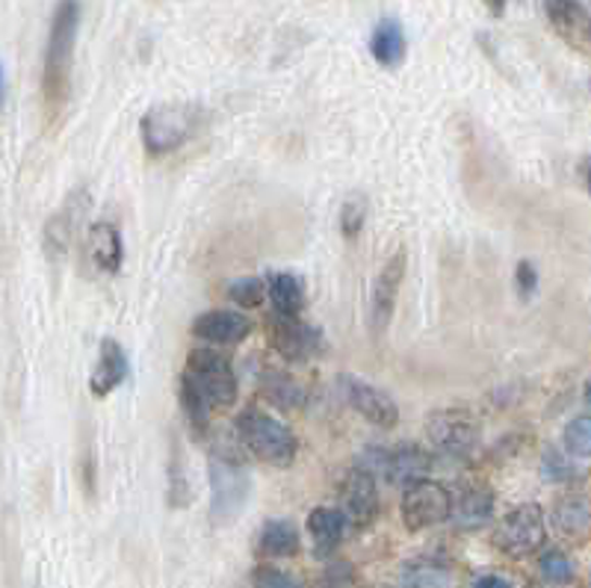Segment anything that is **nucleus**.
I'll return each instance as SVG.
<instances>
[{"instance_id":"f257e3e1","label":"nucleus","mask_w":591,"mask_h":588,"mask_svg":"<svg viewBox=\"0 0 591 588\" xmlns=\"http://www.w3.org/2000/svg\"><path fill=\"white\" fill-rule=\"evenodd\" d=\"M80 0H60L53 10L51 30H48V45H45V72H42V92L45 104L53 113L65 104L68 98V77H72L74 48H77V33H80Z\"/></svg>"},{"instance_id":"f03ea898","label":"nucleus","mask_w":591,"mask_h":588,"mask_svg":"<svg viewBox=\"0 0 591 588\" xmlns=\"http://www.w3.org/2000/svg\"><path fill=\"white\" fill-rule=\"evenodd\" d=\"M252 495V476L240 450L216 441L211 450V521L213 526H228L243 515Z\"/></svg>"},{"instance_id":"7ed1b4c3","label":"nucleus","mask_w":591,"mask_h":588,"mask_svg":"<svg viewBox=\"0 0 591 588\" xmlns=\"http://www.w3.org/2000/svg\"><path fill=\"white\" fill-rule=\"evenodd\" d=\"M204 125V110L196 104H160L151 107L139 130H142V146L151 158H166L187 146Z\"/></svg>"},{"instance_id":"20e7f679","label":"nucleus","mask_w":591,"mask_h":588,"mask_svg":"<svg viewBox=\"0 0 591 588\" xmlns=\"http://www.w3.org/2000/svg\"><path fill=\"white\" fill-rule=\"evenodd\" d=\"M237 438H240L246 450L252 452L254 459L273 464V467H290L296 462V452H299V441H296L293 429L278 421V417H269L266 411L254 409V405L240 411V417H237Z\"/></svg>"},{"instance_id":"39448f33","label":"nucleus","mask_w":591,"mask_h":588,"mask_svg":"<svg viewBox=\"0 0 591 588\" xmlns=\"http://www.w3.org/2000/svg\"><path fill=\"white\" fill-rule=\"evenodd\" d=\"M180 378L190 381L192 388L211 402V409H231L237 402V376H234L231 358L211 343L192 349Z\"/></svg>"},{"instance_id":"423d86ee","label":"nucleus","mask_w":591,"mask_h":588,"mask_svg":"<svg viewBox=\"0 0 591 588\" xmlns=\"http://www.w3.org/2000/svg\"><path fill=\"white\" fill-rule=\"evenodd\" d=\"M482 441V423L474 411L443 409L435 411L426 423V443L443 459H467Z\"/></svg>"},{"instance_id":"0eeeda50","label":"nucleus","mask_w":591,"mask_h":588,"mask_svg":"<svg viewBox=\"0 0 591 588\" xmlns=\"http://www.w3.org/2000/svg\"><path fill=\"white\" fill-rule=\"evenodd\" d=\"M544 538H548L544 512L536 503L515 505L512 512H506L496 521L494 545L512 559L532 556L536 550L544 547Z\"/></svg>"},{"instance_id":"6e6552de","label":"nucleus","mask_w":591,"mask_h":588,"mask_svg":"<svg viewBox=\"0 0 591 588\" xmlns=\"http://www.w3.org/2000/svg\"><path fill=\"white\" fill-rule=\"evenodd\" d=\"M453 495L443 488L441 483L435 479H420L405 488L402 495V521L412 533H420V529H432V526L443 524L453 517Z\"/></svg>"},{"instance_id":"1a4fd4ad","label":"nucleus","mask_w":591,"mask_h":588,"mask_svg":"<svg viewBox=\"0 0 591 588\" xmlns=\"http://www.w3.org/2000/svg\"><path fill=\"white\" fill-rule=\"evenodd\" d=\"M269 340L275 352L293 364H305L326 352V337L314 323H305L302 316L273 314L269 320Z\"/></svg>"},{"instance_id":"9d476101","label":"nucleus","mask_w":591,"mask_h":588,"mask_svg":"<svg viewBox=\"0 0 591 588\" xmlns=\"http://www.w3.org/2000/svg\"><path fill=\"white\" fill-rule=\"evenodd\" d=\"M373 464H367L369 471L379 467L381 476L397 488H408V485L420 483L432 471V450H426L420 443H400V447H379V450L367 452ZM364 467V464H361ZM376 473V471H373Z\"/></svg>"},{"instance_id":"9b49d317","label":"nucleus","mask_w":591,"mask_h":588,"mask_svg":"<svg viewBox=\"0 0 591 588\" xmlns=\"http://www.w3.org/2000/svg\"><path fill=\"white\" fill-rule=\"evenodd\" d=\"M340 509L347 515L349 526H369L379 515V485H376V473L369 467H352L347 479L340 483Z\"/></svg>"},{"instance_id":"f8f14e48","label":"nucleus","mask_w":591,"mask_h":588,"mask_svg":"<svg viewBox=\"0 0 591 588\" xmlns=\"http://www.w3.org/2000/svg\"><path fill=\"white\" fill-rule=\"evenodd\" d=\"M340 393H343V400L359 411L364 421L379 426V429H393L397 421H400V409H397L391 393H385V390L369 385L364 378L340 376Z\"/></svg>"},{"instance_id":"ddd939ff","label":"nucleus","mask_w":591,"mask_h":588,"mask_svg":"<svg viewBox=\"0 0 591 588\" xmlns=\"http://www.w3.org/2000/svg\"><path fill=\"white\" fill-rule=\"evenodd\" d=\"M405 266H408V254H405V249H397L379 270V278L373 284V296H369V328H373V335H381L391 323L393 311H397V299H400L402 278H405Z\"/></svg>"},{"instance_id":"4468645a","label":"nucleus","mask_w":591,"mask_h":588,"mask_svg":"<svg viewBox=\"0 0 591 588\" xmlns=\"http://www.w3.org/2000/svg\"><path fill=\"white\" fill-rule=\"evenodd\" d=\"M192 335L211 343V347H234L243 343L246 337L252 335V320L240 311H208V314L196 316L192 323Z\"/></svg>"},{"instance_id":"2eb2a0df","label":"nucleus","mask_w":591,"mask_h":588,"mask_svg":"<svg viewBox=\"0 0 591 588\" xmlns=\"http://www.w3.org/2000/svg\"><path fill=\"white\" fill-rule=\"evenodd\" d=\"M86 211H89V192L86 189H77L72 192L60 211L53 213L51 222L45 225V249L51 254H65L68 246L77 237V225L84 222Z\"/></svg>"},{"instance_id":"dca6fc26","label":"nucleus","mask_w":591,"mask_h":588,"mask_svg":"<svg viewBox=\"0 0 591 588\" xmlns=\"http://www.w3.org/2000/svg\"><path fill=\"white\" fill-rule=\"evenodd\" d=\"M541 3H544V15H548L550 27L559 33L565 42L577 45V48H589L591 15L580 0H541Z\"/></svg>"},{"instance_id":"f3484780","label":"nucleus","mask_w":591,"mask_h":588,"mask_svg":"<svg viewBox=\"0 0 591 588\" xmlns=\"http://www.w3.org/2000/svg\"><path fill=\"white\" fill-rule=\"evenodd\" d=\"M127 373H130V358L122 349V343L113 340V337H104L101 349H98V364L92 370V376H89L92 397H98V400L110 397L118 385H125Z\"/></svg>"},{"instance_id":"a211bd4d","label":"nucleus","mask_w":591,"mask_h":588,"mask_svg":"<svg viewBox=\"0 0 591 588\" xmlns=\"http://www.w3.org/2000/svg\"><path fill=\"white\" fill-rule=\"evenodd\" d=\"M86 249L89 258L96 263V270L104 275H118L125 266V240L113 222H96L89 225V237H86Z\"/></svg>"},{"instance_id":"6ab92c4d","label":"nucleus","mask_w":591,"mask_h":588,"mask_svg":"<svg viewBox=\"0 0 591 588\" xmlns=\"http://www.w3.org/2000/svg\"><path fill=\"white\" fill-rule=\"evenodd\" d=\"M347 515L343 509H331V505H317L311 515H307V533L314 541V553L319 559H328L340 547L343 536H347Z\"/></svg>"},{"instance_id":"aec40b11","label":"nucleus","mask_w":591,"mask_h":588,"mask_svg":"<svg viewBox=\"0 0 591 588\" xmlns=\"http://www.w3.org/2000/svg\"><path fill=\"white\" fill-rule=\"evenodd\" d=\"M405 51H408V42H405L402 24L397 18H381L373 27V36H369V53H373V60L385 65V68H397L405 60Z\"/></svg>"},{"instance_id":"412c9836","label":"nucleus","mask_w":591,"mask_h":588,"mask_svg":"<svg viewBox=\"0 0 591 588\" xmlns=\"http://www.w3.org/2000/svg\"><path fill=\"white\" fill-rule=\"evenodd\" d=\"M494 517V495L476 485V488H467L465 495L458 497V503L453 505V521L458 529H479L486 526L488 521Z\"/></svg>"},{"instance_id":"4be33fe9","label":"nucleus","mask_w":591,"mask_h":588,"mask_svg":"<svg viewBox=\"0 0 591 588\" xmlns=\"http://www.w3.org/2000/svg\"><path fill=\"white\" fill-rule=\"evenodd\" d=\"M553 526L565 538H582L591 533V500L582 495L562 497L553 505Z\"/></svg>"},{"instance_id":"5701e85b","label":"nucleus","mask_w":591,"mask_h":588,"mask_svg":"<svg viewBox=\"0 0 591 588\" xmlns=\"http://www.w3.org/2000/svg\"><path fill=\"white\" fill-rule=\"evenodd\" d=\"M266 290L273 299L275 314L299 316L305 308V282L296 273H269Z\"/></svg>"},{"instance_id":"b1692460","label":"nucleus","mask_w":591,"mask_h":588,"mask_svg":"<svg viewBox=\"0 0 591 588\" xmlns=\"http://www.w3.org/2000/svg\"><path fill=\"white\" fill-rule=\"evenodd\" d=\"M402 588H455L450 567L438 559H412L400 571Z\"/></svg>"},{"instance_id":"393cba45","label":"nucleus","mask_w":591,"mask_h":588,"mask_svg":"<svg viewBox=\"0 0 591 588\" xmlns=\"http://www.w3.org/2000/svg\"><path fill=\"white\" fill-rule=\"evenodd\" d=\"M299 529H296L293 521H285V517H273L266 521L264 529H261V553L273 559H290L299 553Z\"/></svg>"},{"instance_id":"a878e982","label":"nucleus","mask_w":591,"mask_h":588,"mask_svg":"<svg viewBox=\"0 0 591 588\" xmlns=\"http://www.w3.org/2000/svg\"><path fill=\"white\" fill-rule=\"evenodd\" d=\"M261 390H264L266 400L281 411H296L307 397L305 388H302L290 373H281V370H269V373L261 378Z\"/></svg>"},{"instance_id":"bb28decb","label":"nucleus","mask_w":591,"mask_h":588,"mask_svg":"<svg viewBox=\"0 0 591 588\" xmlns=\"http://www.w3.org/2000/svg\"><path fill=\"white\" fill-rule=\"evenodd\" d=\"M180 409L187 414V423H190V429L196 435H204V431L211 429V402L204 400L199 390L192 388L190 381H184V378H180Z\"/></svg>"},{"instance_id":"cd10ccee","label":"nucleus","mask_w":591,"mask_h":588,"mask_svg":"<svg viewBox=\"0 0 591 588\" xmlns=\"http://www.w3.org/2000/svg\"><path fill=\"white\" fill-rule=\"evenodd\" d=\"M369 216V199L364 192H349L343 204H340V232L347 240H355Z\"/></svg>"},{"instance_id":"c85d7f7f","label":"nucleus","mask_w":591,"mask_h":588,"mask_svg":"<svg viewBox=\"0 0 591 588\" xmlns=\"http://www.w3.org/2000/svg\"><path fill=\"white\" fill-rule=\"evenodd\" d=\"M269 293L266 290L264 278H257V275H246V278H237L225 287V299H231L234 305L240 308H257L264 302V296Z\"/></svg>"},{"instance_id":"c756f323","label":"nucleus","mask_w":591,"mask_h":588,"mask_svg":"<svg viewBox=\"0 0 591 588\" xmlns=\"http://www.w3.org/2000/svg\"><path fill=\"white\" fill-rule=\"evenodd\" d=\"M565 447L570 455L591 459V414H580L565 426Z\"/></svg>"},{"instance_id":"7c9ffc66","label":"nucleus","mask_w":591,"mask_h":588,"mask_svg":"<svg viewBox=\"0 0 591 588\" xmlns=\"http://www.w3.org/2000/svg\"><path fill=\"white\" fill-rule=\"evenodd\" d=\"M541 577L553 583V586H562V583H570L574 579V562H570L562 550H548L544 556L539 559Z\"/></svg>"},{"instance_id":"2f4dec72","label":"nucleus","mask_w":591,"mask_h":588,"mask_svg":"<svg viewBox=\"0 0 591 588\" xmlns=\"http://www.w3.org/2000/svg\"><path fill=\"white\" fill-rule=\"evenodd\" d=\"M169 473H172V479H169L172 505H175V509H180V505L192 503V488H190V483L184 479V467H180V447H178V443L172 447Z\"/></svg>"},{"instance_id":"473e14b6","label":"nucleus","mask_w":591,"mask_h":588,"mask_svg":"<svg viewBox=\"0 0 591 588\" xmlns=\"http://www.w3.org/2000/svg\"><path fill=\"white\" fill-rule=\"evenodd\" d=\"M252 588H305L296 577L273 565H257L252 571Z\"/></svg>"},{"instance_id":"72a5a7b5","label":"nucleus","mask_w":591,"mask_h":588,"mask_svg":"<svg viewBox=\"0 0 591 588\" xmlns=\"http://www.w3.org/2000/svg\"><path fill=\"white\" fill-rule=\"evenodd\" d=\"M541 476H544L548 483H568V479L577 476V471H574V464H568V459H565L562 452L550 450L548 455H544V462H541Z\"/></svg>"},{"instance_id":"f704fd0d","label":"nucleus","mask_w":591,"mask_h":588,"mask_svg":"<svg viewBox=\"0 0 591 588\" xmlns=\"http://www.w3.org/2000/svg\"><path fill=\"white\" fill-rule=\"evenodd\" d=\"M536 287H539V270L532 266L529 261H520L515 266V290L520 299H529V296L536 293Z\"/></svg>"},{"instance_id":"c9c22d12","label":"nucleus","mask_w":591,"mask_h":588,"mask_svg":"<svg viewBox=\"0 0 591 588\" xmlns=\"http://www.w3.org/2000/svg\"><path fill=\"white\" fill-rule=\"evenodd\" d=\"M326 588H352V571L349 565H331L326 574Z\"/></svg>"},{"instance_id":"e433bc0d","label":"nucleus","mask_w":591,"mask_h":588,"mask_svg":"<svg viewBox=\"0 0 591 588\" xmlns=\"http://www.w3.org/2000/svg\"><path fill=\"white\" fill-rule=\"evenodd\" d=\"M474 588H512L506 577H496V574H486L474 583Z\"/></svg>"},{"instance_id":"4c0bfd02","label":"nucleus","mask_w":591,"mask_h":588,"mask_svg":"<svg viewBox=\"0 0 591 588\" xmlns=\"http://www.w3.org/2000/svg\"><path fill=\"white\" fill-rule=\"evenodd\" d=\"M482 3H486L488 12H491V15H496V18H500V15L506 12L508 0H482Z\"/></svg>"},{"instance_id":"58836bf2","label":"nucleus","mask_w":591,"mask_h":588,"mask_svg":"<svg viewBox=\"0 0 591 588\" xmlns=\"http://www.w3.org/2000/svg\"><path fill=\"white\" fill-rule=\"evenodd\" d=\"M580 175H582V180H586V189L591 192V158H586L580 163Z\"/></svg>"},{"instance_id":"ea45409f","label":"nucleus","mask_w":591,"mask_h":588,"mask_svg":"<svg viewBox=\"0 0 591 588\" xmlns=\"http://www.w3.org/2000/svg\"><path fill=\"white\" fill-rule=\"evenodd\" d=\"M586 402L591 405V378H589V385H586Z\"/></svg>"}]
</instances>
